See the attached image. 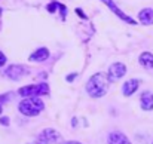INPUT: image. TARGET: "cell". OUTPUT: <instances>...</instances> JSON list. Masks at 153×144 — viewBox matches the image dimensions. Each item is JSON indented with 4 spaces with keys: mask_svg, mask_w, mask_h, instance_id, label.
Instances as JSON below:
<instances>
[{
    "mask_svg": "<svg viewBox=\"0 0 153 144\" xmlns=\"http://www.w3.org/2000/svg\"><path fill=\"white\" fill-rule=\"evenodd\" d=\"M108 76L102 74V73H95L86 83V92L92 98H100L104 96L108 91Z\"/></svg>",
    "mask_w": 153,
    "mask_h": 144,
    "instance_id": "obj_1",
    "label": "cell"
},
{
    "mask_svg": "<svg viewBox=\"0 0 153 144\" xmlns=\"http://www.w3.org/2000/svg\"><path fill=\"white\" fill-rule=\"evenodd\" d=\"M43 107H45V104H43V101H42L39 96L24 98V99L19 102V105H18L19 111H21L22 114H25V116H37V114L43 110Z\"/></svg>",
    "mask_w": 153,
    "mask_h": 144,
    "instance_id": "obj_2",
    "label": "cell"
},
{
    "mask_svg": "<svg viewBox=\"0 0 153 144\" xmlns=\"http://www.w3.org/2000/svg\"><path fill=\"white\" fill-rule=\"evenodd\" d=\"M18 94L21 96H39V95H46L49 94V86L48 83H39V85H28L24 86L18 91Z\"/></svg>",
    "mask_w": 153,
    "mask_h": 144,
    "instance_id": "obj_3",
    "label": "cell"
},
{
    "mask_svg": "<svg viewBox=\"0 0 153 144\" xmlns=\"http://www.w3.org/2000/svg\"><path fill=\"white\" fill-rule=\"evenodd\" d=\"M126 74V65L122 64V62H114L108 67V79L110 82H116L119 79H122L123 76Z\"/></svg>",
    "mask_w": 153,
    "mask_h": 144,
    "instance_id": "obj_4",
    "label": "cell"
},
{
    "mask_svg": "<svg viewBox=\"0 0 153 144\" xmlns=\"http://www.w3.org/2000/svg\"><path fill=\"white\" fill-rule=\"evenodd\" d=\"M101 1H104V3H105V4L110 7V10H111L116 16L122 18L125 22H128V24H131V25H135V24H137V22H135V19H134V18H131V16H128L123 10H120V9H119V7L114 4V1H113V0H101Z\"/></svg>",
    "mask_w": 153,
    "mask_h": 144,
    "instance_id": "obj_5",
    "label": "cell"
},
{
    "mask_svg": "<svg viewBox=\"0 0 153 144\" xmlns=\"http://www.w3.org/2000/svg\"><path fill=\"white\" fill-rule=\"evenodd\" d=\"M25 73H27L25 67L16 64V65H10V67H7L6 71H4V76L9 77V79H12V80H19V79H22V77L25 76Z\"/></svg>",
    "mask_w": 153,
    "mask_h": 144,
    "instance_id": "obj_6",
    "label": "cell"
},
{
    "mask_svg": "<svg viewBox=\"0 0 153 144\" xmlns=\"http://www.w3.org/2000/svg\"><path fill=\"white\" fill-rule=\"evenodd\" d=\"M138 86H140V80H138V79H131V80H128V82L123 83V86H122V94L125 96H131L138 89Z\"/></svg>",
    "mask_w": 153,
    "mask_h": 144,
    "instance_id": "obj_7",
    "label": "cell"
},
{
    "mask_svg": "<svg viewBox=\"0 0 153 144\" xmlns=\"http://www.w3.org/2000/svg\"><path fill=\"white\" fill-rule=\"evenodd\" d=\"M107 143L108 144H131V141L126 138L125 134L114 131V132H110V134H108V137H107Z\"/></svg>",
    "mask_w": 153,
    "mask_h": 144,
    "instance_id": "obj_8",
    "label": "cell"
},
{
    "mask_svg": "<svg viewBox=\"0 0 153 144\" xmlns=\"http://www.w3.org/2000/svg\"><path fill=\"white\" fill-rule=\"evenodd\" d=\"M39 137L42 140H45L46 143H58V141H61V135L55 129H45V131H42V134Z\"/></svg>",
    "mask_w": 153,
    "mask_h": 144,
    "instance_id": "obj_9",
    "label": "cell"
},
{
    "mask_svg": "<svg viewBox=\"0 0 153 144\" xmlns=\"http://www.w3.org/2000/svg\"><path fill=\"white\" fill-rule=\"evenodd\" d=\"M140 104H141L143 110H147V111L153 110V92H150V91L143 92L141 98H140Z\"/></svg>",
    "mask_w": 153,
    "mask_h": 144,
    "instance_id": "obj_10",
    "label": "cell"
},
{
    "mask_svg": "<svg viewBox=\"0 0 153 144\" xmlns=\"http://www.w3.org/2000/svg\"><path fill=\"white\" fill-rule=\"evenodd\" d=\"M138 19L143 25H152L153 24V9L150 7H146V9H141L140 13H138Z\"/></svg>",
    "mask_w": 153,
    "mask_h": 144,
    "instance_id": "obj_11",
    "label": "cell"
},
{
    "mask_svg": "<svg viewBox=\"0 0 153 144\" xmlns=\"http://www.w3.org/2000/svg\"><path fill=\"white\" fill-rule=\"evenodd\" d=\"M138 61H140V65L144 67L146 70H152L153 68V53H150V52H143L140 55Z\"/></svg>",
    "mask_w": 153,
    "mask_h": 144,
    "instance_id": "obj_12",
    "label": "cell"
},
{
    "mask_svg": "<svg viewBox=\"0 0 153 144\" xmlns=\"http://www.w3.org/2000/svg\"><path fill=\"white\" fill-rule=\"evenodd\" d=\"M48 56H49V50H48L46 48H40V49H37L36 52L31 53L30 61H36V62H39V61H45V59H48Z\"/></svg>",
    "mask_w": 153,
    "mask_h": 144,
    "instance_id": "obj_13",
    "label": "cell"
},
{
    "mask_svg": "<svg viewBox=\"0 0 153 144\" xmlns=\"http://www.w3.org/2000/svg\"><path fill=\"white\" fill-rule=\"evenodd\" d=\"M4 64H6V56H4V55H3V52L0 50V67H1V65H4Z\"/></svg>",
    "mask_w": 153,
    "mask_h": 144,
    "instance_id": "obj_14",
    "label": "cell"
},
{
    "mask_svg": "<svg viewBox=\"0 0 153 144\" xmlns=\"http://www.w3.org/2000/svg\"><path fill=\"white\" fill-rule=\"evenodd\" d=\"M0 123H1V125H9V119H7V117H1V119H0Z\"/></svg>",
    "mask_w": 153,
    "mask_h": 144,
    "instance_id": "obj_15",
    "label": "cell"
},
{
    "mask_svg": "<svg viewBox=\"0 0 153 144\" xmlns=\"http://www.w3.org/2000/svg\"><path fill=\"white\" fill-rule=\"evenodd\" d=\"M34 144H49V143H46L45 140H42V138L39 137V138H37V141H36V143H34Z\"/></svg>",
    "mask_w": 153,
    "mask_h": 144,
    "instance_id": "obj_16",
    "label": "cell"
},
{
    "mask_svg": "<svg viewBox=\"0 0 153 144\" xmlns=\"http://www.w3.org/2000/svg\"><path fill=\"white\" fill-rule=\"evenodd\" d=\"M64 144H82V143H79V141H67V143H64Z\"/></svg>",
    "mask_w": 153,
    "mask_h": 144,
    "instance_id": "obj_17",
    "label": "cell"
},
{
    "mask_svg": "<svg viewBox=\"0 0 153 144\" xmlns=\"http://www.w3.org/2000/svg\"><path fill=\"white\" fill-rule=\"evenodd\" d=\"M0 113H1V105H0Z\"/></svg>",
    "mask_w": 153,
    "mask_h": 144,
    "instance_id": "obj_18",
    "label": "cell"
},
{
    "mask_svg": "<svg viewBox=\"0 0 153 144\" xmlns=\"http://www.w3.org/2000/svg\"><path fill=\"white\" fill-rule=\"evenodd\" d=\"M152 144H153V143H152Z\"/></svg>",
    "mask_w": 153,
    "mask_h": 144,
    "instance_id": "obj_19",
    "label": "cell"
}]
</instances>
